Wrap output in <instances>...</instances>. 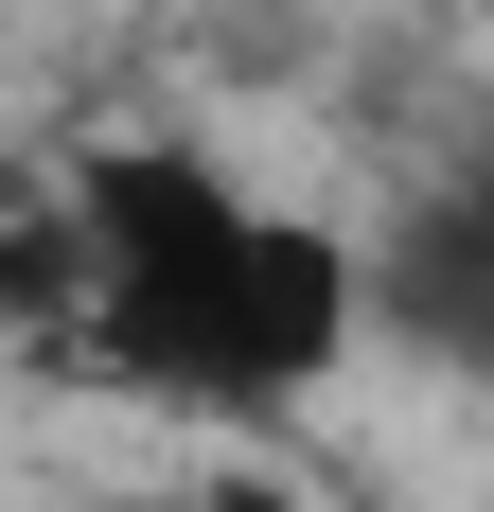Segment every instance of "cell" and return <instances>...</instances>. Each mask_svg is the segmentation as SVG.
<instances>
[{
    "mask_svg": "<svg viewBox=\"0 0 494 512\" xmlns=\"http://www.w3.org/2000/svg\"><path fill=\"white\" fill-rule=\"evenodd\" d=\"M71 248H89V371L195 424H300L371 354V265L336 212L247 195L195 142H106L53 177Z\"/></svg>",
    "mask_w": 494,
    "mask_h": 512,
    "instance_id": "1",
    "label": "cell"
},
{
    "mask_svg": "<svg viewBox=\"0 0 494 512\" xmlns=\"http://www.w3.org/2000/svg\"><path fill=\"white\" fill-rule=\"evenodd\" d=\"M353 265H371V354L442 371V389H494V142L424 159L353 230Z\"/></svg>",
    "mask_w": 494,
    "mask_h": 512,
    "instance_id": "2",
    "label": "cell"
},
{
    "mask_svg": "<svg viewBox=\"0 0 494 512\" xmlns=\"http://www.w3.org/2000/svg\"><path fill=\"white\" fill-rule=\"evenodd\" d=\"M89 512H212V495H89Z\"/></svg>",
    "mask_w": 494,
    "mask_h": 512,
    "instance_id": "3",
    "label": "cell"
}]
</instances>
